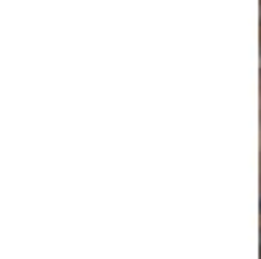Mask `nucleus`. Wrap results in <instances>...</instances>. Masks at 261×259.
<instances>
[{
    "instance_id": "f257e3e1",
    "label": "nucleus",
    "mask_w": 261,
    "mask_h": 259,
    "mask_svg": "<svg viewBox=\"0 0 261 259\" xmlns=\"http://www.w3.org/2000/svg\"><path fill=\"white\" fill-rule=\"evenodd\" d=\"M258 251H261V233H258Z\"/></svg>"
}]
</instances>
